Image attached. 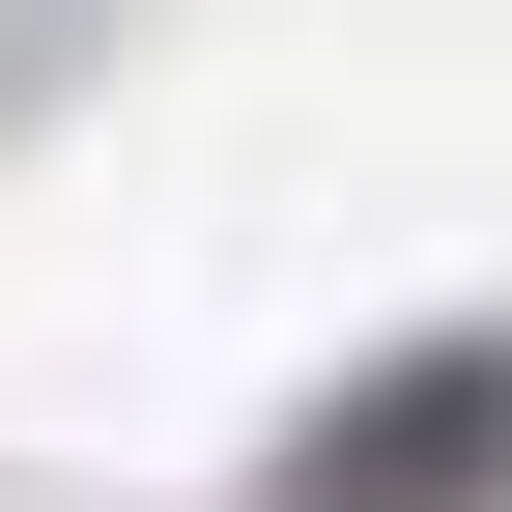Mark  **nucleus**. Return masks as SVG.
I'll use <instances>...</instances> for the list:
<instances>
[{
	"mask_svg": "<svg viewBox=\"0 0 512 512\" xmlns=\"http://www.w3.org/2000/svg\"><path fill=\"white\" fill-rule=\"evenodd\" d=\"M256 512H512V342H399L370 399H313Z\"/></svg>",
	"mask_w": 512,
	"mask_h": 512,
	"instance_id": "1",
	"label": "nucleus"
}]
</instances>
